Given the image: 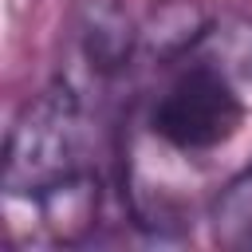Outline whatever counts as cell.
Here are the masks:
<instances>
[{"label":"cell","mask_w":252,"mask_h":252,"mask_svg":"<svg viewBox=\"0 0 252 252\" xmlns=\"http://www.w3.org/2000/svg\"><path fill=\"white\" fill-rule=\"evenodd\" d=\"M0 185L12 201L35 209L39 228L55 244L94 236L102 177L94 165L91 102L71 79H55L20 106L4 134Z\"/></svg>","instance_id":"6da1fadb"},{"label":"cell","mask_w":252,"mask_h":252,"mask_svg":"<svg viewBox=\"0 0 252 252\" xmlns=\"http://www.w3.org/2000/svg\"><path fill=\"white\" fill-rule=\"evenodd\" d=\"M158 87L146 106V130L173 154L201 158L220 150L252 110L240 91L197 51H181L158 71Z\"/></svg>","instance_id":"7a4b0ae2"},{"label":"cell","mask_w":252,"mask_h":252,"mask_svg":"<svg viewBox=\"0 0 252 252\" xmlns=\"http://www.w3.org/2000/svg\"><path fill=\"white\" fill-rule=\"evenodd\" d=\"M71 47L83 79H71L83 94L87 87H114L138 63L142 28L118 0H83L71 20Z\"/></svg>","instance_id":"3957f363"},{"label":"cell","mask_w":252,"mask_h":252,"mask_svg":"<svg viewBox=\"0 0 252 252\" xmlns=\"http://www.w3.org/2000/svg\"><path fill=\"white\" fill-rule=\"evenodd\" d=\"M189 51L205 55L252 106V12H240V8L209 12Z\"/></svg>","instance_id":"277c9868"},{"label":"cell","mask_w":252,"mask_h":252,"mask_svg":"<svg viewBox=\"0 0 252 252\" xmlns=\"http://www.w3.org/2000/svg\"><path fill=\"white\" fill-rule=\"evenodd\" d=\"M209 228L220 248L252 252V161L232 173L209 201Z\"/></svg>","instance_id":"5b68a950"}]
</instances>
